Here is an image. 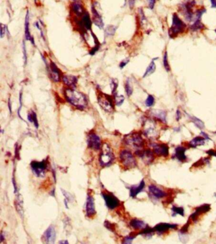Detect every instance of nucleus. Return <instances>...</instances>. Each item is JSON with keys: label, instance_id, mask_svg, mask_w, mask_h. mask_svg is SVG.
<instances>
[{"label": "nucleus", "instance_id": "obj_1", "mask_svg": "<svg viewBox=\"0 0 216 244\" xmlns=\"http://www.w3.org/2000/svg\"><path fill=\"white\" fill-rule=\"evenodd\" d=\"M65 96L69 103L80 110L84 109L88 105L86 97L81 92L68 88L65 91Z\"/></svg>", "mask_w": 216, "mask_h": 244}, {"label": "nucleus", "instance_id": "obj_2", "mask_svg": "<svg viewBox=\"0 0 216 244\" xmlns=\"http://www.w3.org/2000/svg\"><path fill=\"white\" fill-rule=\"evenodd\" d=\"M186 25L176 13H174L172 16V23L171 27L169 29V36L171 38L176 37L178 34L183 33Z\"/></svg>", "mask_w": 216, "mask_h": 244}, {"label": "nucleus", "instance_id": "obj_3", "mask_svg": "<svg viewBox=\"0 0 216 244\" xmlns=\"http://www.w3.org/2000/svg\"><path fill=\"white\" fill-rule=\"evenodd\" d=\"M114 160V155L111 148L107 143H105L102 147V152L99 155V164L103 167L109 166Z\"/></svg>", "mask_w": 216, "mask_h": 244}, {"label": "nucleus", "instance_id": "obj_4", "mask_svg": "<svg viewBox=\"0 0 216 244\" xmlns=\"http://www.w3.org/2000/svg\"><path fill=\"white\" fill-rule=\"evenodd\" d=\"M124 141L126 145L140 150L144 147L145 141L141 135L138 132L131 133L126 135L124 138Z\"/></svg>", "mask_w": 216, "mask_h": 244}, {"label": "nucleus", "instance_id": "obj_5", "mask_svg": "<svg viewBox=\"0 0 216 244\" xmlns=\"http://www.w3.org/2000/svg\"><path fill=\"white\" fill-rule=\"evenodd\" d=\"M195 5V0H188L180 5V11L188 22L194 20L195 12H193V8Z\"/></svg>", "mask_w": 216, "mask_h": 244}, {"label": "nucleus", "instance_id": "obj_6", "mask_svg": "<svg viewBox=\"0 0 216 244\" xmlns=\"http://www.w3.org/2000/svg\"><path fill=\"white\" fill-rule=\"evenodd\" d=\"M119 159L123 166L127 169L134 168L137 166V161L134 156L129 150H124L121 151Z\"/></svg>", "mask_w": 216, "mask_h": 244}, {"label": "nucleus", "instance_id": "obj_7", "mask_svg": "<svg viewBox=\"0 0 216 244\" xmlns=\"http://www.w3.org/2000/svg\"><path fill=\"white\" fill-rule=\"evenodd\" d=\"M98 102L104 111L108 112H112L114 106L111 97L104 93H100L98 96Z\"/></svg>", "mask_w": 216, "mask_h": 244}, {"label": "nucleus", "instance_id": "obj_8", "mask_svg": "<svg viewBox=\"0 0 216 244\" xmlns=\"http://www.w3.org/2000/svg\"><path fill=\"white\" fill-rule=\"evenodd\" d=\"M136 155L142 159L146 164H152L154 159H155V156H154L153 151L151 150L150 149H145V150H138L135 152Z\"/></svg>", "mask_w": 216, "mask_h": 244}, {"label": "nucleus", "instance_id": "obj_9", "mask_svg": "<svg viewBox=\"0 0 216 244\" xmlns=\"http://www.w3.org/2000/svg\"><path fill=\"white\" fill-rule=\"evenodd\" d=\"M30 167L37 176H42L44 175L45 170L47 168V162L45 160L41 162L33 161L30 164Z\"/></svg>", "mask_w": 216, "mask_h": 244}, {"label": "nucleus", "instance_id": "obj_10", "mask_svg": "<svg viewBox=\"0 0 216 244\" xmlns=\"http://www.w3.org/2000/svg\"><path fill=\"white\" fill-rule=\"evenodd\" d=\"M103 197L105 201L106 206L110 209H114L119 206L120 201L114 195L110 193H103Z\"/></svg>", "mask_w": 216, "mask_h": 244}, {"label": "nucleus", "instance_id": "obj_11", "mask_svg": "<svg viewBox=\"0 0 216 244\" xmlns=\"http://www.w3.org/2000/svg\"><path fill=\"white\" fill-rule=\"evenodd\" d=\"M88 146L89 148L98 150L102 148V142L99 137L95 133H91L88 136L87 139Z\"/></svg>", "mask_w": 216, "mask_h": 244}, {"label": "nucleus", "instance_id": "obj_12", "mask_svg": "<svg viewBox=\"0 0 216 244\" xmlns=\"http://www.w3.org/2000/svg\"><path fill=\"white\" fill-rule=\"evenodd\" d=\"M154 154L159 156L167 157L169 154V146L165 143H153L152 145Z\"/></svg>", "mask_w": 216, "mask_h": 244}, {"label": "nucleus", "instance_id": "obj_13", "mask_svg": "<svg viewBox=\"0 0 216 244\" xmlns=\"http://www.w3.org/2000/svg\"><path fill=\"white\" fill-rule=\"evenodd\" d=\"M56 239V232L55 227L50 226L45 231L43 235V240L46 243H53Z\"/></svg>", "mask_w": 216, "mask_h": 244}, {"label": "nucleus", "instance_id": "obj_14", "mask_svg": "<svg viewBox=\"0 0 216 244\" xmlns=\"http://www.w3.org/2000/svg\"><path fill=\"white\" fill-rule=\"evenodd\" d=\"M144 135L148 138H155L157 136V132L156 131L155 125L153 121H147L145 124Z\"/></svg>", "mask_w": 216, "mask_h": 244}, {"label": "nucleus", "instance_id": "obj_15", "mask_svg": "<svg viewBox=\"0 0 216 244\" xmlns=\"http://www.w3.org/2000/svg\"><path fill=\"white\" fill-rule=\"evenodd\" d=\"M211 210V205L210 204H204L201 206L198 207L195 211L190 216V219L192 220L193 221H197L200 215H201L205 212H209Z\"/></svg>", "mask_w": 216, "mask_h": 244}, {"label": "nucleus", "instance_id": "obj_16", "mask_svg": "<svg viewBox=\"0 0 216 244\" xmlns=\"http://www.w3.org/2000/svg\"><path fill=\"white\" fill-rule=\"evenodd\" d=\"M47 68L48 69V72L51 80L55 83L59 82L60 80V73L59 69L55 63L51 62L50 67Z\"/></svg>", "mask_w": 216, "mask_h": 244}, {"label": "nucleus", "instance_id": "obj_17", "mask_svg": "<svg viewBox=\"0 0 216 244\" xmlns=\"http://www.w3.org/2000/svg\"><path fill=\"white\" fill-rule=\"evenodd\" d=\"M86 215L89 217H91L96 214L94 199L91 195H88L86 203Z\"/></svg>", "mask_w": 216, "mask_h": 244}, {"label": "nucleus", "instance_id": "obj_18", "mask_svg": "<svg viewBox=\"0 0 216 244\" xmlns=\"http://www.w3.org/2000/svg\"><path fill=\"white\" fill-rule=\"evenodd\" d=\"M148 190L150 194L157 199L164 198L167 196V193L162 189L154 185H150L148 186Z\"/></svg>", "mask_w": 216, "mask_h": 244}, {"label": "nucleus", "instance_id": "obj_19", "mask_svg": "<svg viewBox=\"0 0 216 244\" xmlns=\"http://www.w3.org/2000/svg\"><path fill=\"white\" fill-rule=\"evenodd\" d=\"M177 227V225L176 224H170V223H162L157 225L153 228L155 232H158L159 233H163L169 229H176Z\"/></svg>", "mask_w": 216, "mask_h": 244}, {"label": "nucleus", "instance_id": "obj_20", "mask_svg": "<svg viewBox=\"0 0 216 244\" xmlns=\"http://www.w3.org/2000/svg\"><path fill=\"white\" fill-rule=\"evenodd\" d=\"M186 150V148L183 146H179L176 147L174 157H175L176 159H177L180 162H185L187 159V157L186 154H185Z\"/></svg>", "mask_w": 216, "mask_h": 244}, {"label": "nucleus", "instance_id": "obj_21", "mask_svg": "<svg viewBox=\"0 0 216 244\" xmlns=\"http://www.w3.org/2000/svg\"><path fill=\"white\" fill-rule=\"evenodd\" d=\"M92 16H93V17H92V21H93L94 23L99 29H103L104 26V23L102 19V17L100 16V15L98 13L97 10L95 9V7L93 6H92Z\"/></svg>", "mask_w": 216, "mask_h": 244}, {"label": "nucleus", "instance_id": "obj_22", "mask_svg": "<svg viewBox=\"0 0 216 244\" xmlns=\"http://www.w3.org/2000/svg\"><path fill=\"white\" fill-rule=\"evenodd\" d=\"M145 186V183L143 179L138 186L136 185L132 186L130 188V196L131 197L135 198L137 195L143 190Z\"/></svg>", "mask_w": 216, "mask_h": 244}, {"label": "nucleus", "instance_id": "obj_23", "mask_svg": "<svg viewBox=\"0 0 216 244\" xmlns=\"http://www.w3.org/2000/svg\"><path fill=\"white\" fill-rule=\"evenodd\" d=\"M150 114L155 119L164 123L166 122V112L164 111H162V110H152L150 111Z\"/></svg>", "mask_w": 216, "mask_h": 244}, {"label": "nucleus", "instance_id": "obj_24", "mask_svg": "<svg viewBox=\"0 0 216 244\" xmlns=\"http://www.w3.org/2000/svg\"><path fill=\"white\" fill-rule=\"evenodd\" d=\"M25 37L27 41H30L31 43L34 44V41L33 37L30 35L29 30V11L27 12L26 18H25Z\"/></svg>", "mask_w": 216, "mask_h": 244}, {"label": "nucleus", "instance_id": "obj_25", "mask_svg": "<svg viewBox=\"0 0 216 244\" xmlns=\"http://www.w3.org/2000/svg\"><path fill=\"white\" fill-rule=\"evenodd\" d=\"M16 199L15 200V206L16 208L17 211L19 212V214L23 217L24 216V208H23V200L22 198L21 195L18 193V192L16 193Z\"/></svg>", "mask_w": 216, "mask_h": 244}, {"label": "nucleus", "instance_id": "obj_26", "mask_svg": "<svg viewBox=\"0 0 216 244\" xmlns=\"http://www.w3.org/2000/svg\"><path fill=\"white\" fill-rule=\"evenodd\" d=\"M130 226L136 230H143L148 226L144 221L138 219H133L130 221Z\"/></svg>", "mask_w": 216, "mask_h": 244}, {"label": "nucleus", "instance_id": "obj_27", "mask_svg": "<svg viewBox=\"0 0 216 244\" xmlns=\"http://www.w3.org/2000/svg\"><path fill=\"white\" fill-rule=\"evenodd\" d=\"M62 80L64 84L69 86V87H75L77 82H78L77 77L71 75H66L63 76Z\"/></svg>", "mask_w": 216, "mask_h": 244}, {"label": "nucleus", "instance_id": "obj_28", "mask_svg": "<svg viewBox=\"0 0 216 244\" xmlns=\"http://www.w3.org/2000/svg\"><path fill=\"white\" fill-rule=\"evenodd\" d=\"M205 143V139L204 137L196 136L189 142V146L192 148H197L198 146L204 145Z\"/></svg>", "mask_w": 216, "mask_h": 244}, {"label": "nucleus", "instance_id": "obj_29", "mask_svg": "<svg viewBox=\"0 0 216 244\" xmlns=\"http://www.w3.org/2000/svg\"><path fill=\"white\" fill-rule=\"evenodd\" d=\"M82 25L87 30H90L91 28V20L90 19L89 15L88 13H84L82 15V21H81Z\"/></svg>", "mask_w": 216, "mask_h": 244}, {"label": "nucleus", "instance_id": "obj_30", "mask_svg": "<svg viewBox=\"0 0 216 244\" xmlns=\"http://www.w3.org/2000/svg\"><path fill=\"white\" fill-rule=\"evenodd\" d=\"M153 60H152L150 62V64L148 66L147 69H146V71H145V74H144V75L143 76V78L147 77V76H149L151 74H153L154 72H155V70H156V65H155V62H154Z\"/></svg>", "mask_w": 216, "mask_h": 244}, {"label": "nucleus", "instance_id": "obj_31", "mask_svg": "<svg viewBox=\"0 0 216 244\" xmlns=\"http://www.w3.org/2000/svg\"><path fill=\"white\" fill-rule=\"evenodd\" d=\"M187 115H188V116L189 117L190 119H191V121L195 124V125L196 126H197L198 128H199V129H202L204 128L205 124H204V122H203L202 120H200V119H198V118H197V117H195V116H190L189 114H187Z\"/></svg>", "mask_w": 216, "mask_h": 244}, {"label": "nucleus", "instance_id": "obj_32", "mask_svg": "<svg viewBox=\"0 0 216 244\" xmlns=\"http://www.w3.org/2000/svg\"><path fill=\"white\" fill-rule=\"evenodd\" d=\"M27 119H28L29 122L34 123L35 127L36 128H38V127H39V123H38V121H37V115L35 113V112H34L33 111H30L28 114Z\"/></svg>", "mask_w": 216, "mask_h": 244}, {"label": "nucleus", "instance_id": "obj_33", "mask_svg": "<svg viewBox=\"0 0 216 244\" xmlns=\"http://www.w3.org/2000/svg\"><path fill=\"white\" fill-rule=\"evenodd\" d=\"M205 28L204 25L202 23L201 20H197L195 21H194L193 23L190 26V29L192 30V31H197V30H202L203 29Z\"/></svg>", "mask_w": 216, "mask_h": 244}, {"label": "nucleus", "instance_id": "obj_34", "mask_svg": "<svg viewBox=\"0 0 216 244\" xmlns=\"http://www.w3.org/2000/svg\"><path fill=\"white\" fill-rule=\"evenodd\" d=\"M72 9L73 12L78 15H81L84 13L82 6L78 2H75L72 5Z\"/></svg>", "mask_w": 216, "mask_h": 244}, {"label": "nucleus", "instance_id": "obj_35", "mask_svg": "<svg viewBox=\"0 0 216 244\" xmlns=\"http://www.w3.org/2000/svg\"><path fill=\"white\" fill-rule=\"evenodd\" d=\"M61 192H62V194L64 195V196L65 197V207L68 209V207L67 202H73L74 199V197H73V196H72L71 193H69L67 192V191L64 190V189L61 188Z\"/></svg>", "mask_w": 216, "mask_h": 244}, {"label": "nucleus", "instance_id": "obj_36", "mask_svg": "<svg viewBox=\"0 0 216 244\" xmlns=\"http://www.w3.org/2000/svg\"><path fill=\"white\" fill-rule=\"evenodd\" d=\"M172 216H175L177 214H179L182 216H184V210L183 207L173 206L172 207Z\"/></svg>", "mask_w": 216, "mask_h": 244}, {"label": "nucleus", "instance_id": "obj_37", "mask_svg": "<svg viewBox=\"0 0 216 244\" xmlns=\"http://www.w3.org/2000/svg\"><path fill=\"white\" fill-rule=\"evenodd\" d=\"M117 29V27L115 26H113V25L108 26L105 29L106 35L109 36H113L115 33V31H116Z\"/></svg>", "mask_w": 216, "mask_h": 244}, {"label": "nucleus", "instance_id": "obj_38", "mask_svg": "<svg viewBox=\"0 0 216 244\" xmlns=\"http://www.w3.org/2000/svg\"><path fill=\"white\" fill-rule=\"evenodd\" d=\"M125 90H126V93L127 94V95L128 97H130L131 94H133V87H132V86H131V83H130V81H129V79H127V80L126 81Z\"/></svg>", "mask_w": 216, "mask_h": 244}, {"label": "nucleus", "instance_id": "obj_39", "mask_svg": "<svg viewBox=\"0 0 216 244\" xmlns=\"http://www.w3.org/2000/svg\"><path fill=\"white\" fill-rule=\"evenodd\" d=\"M124 99H125L123 95H118L117 94L114 95L115 103L117 106H120L123 103H124Z\"/></svg>", "mask_w": 216, "mask_h": 244}, {"label": "nucleus", "instance_id": "obj_40", "mask_svg": "<svg viewBox=\"0 0 216 244\" xmlns=\"http://www.w3.org/2000/svg\"><path fill=\"white\" fill-rule=\"evenodd\" d=\"M163 64H164V69H165L166 71L167 72L170 71L171 67H170V65H169V62H168V56H167V51H165L164 53V58H163Z\"/></svg>", "mask_w": 216, "mask_h": 244}, {"label": "nucleus", "instance_id": "obj_41", "mask_svg": "<svg viewBox=\"0 0 216 244\" xmlns=\"http://www.w3.org/2000/svg\"><path fill=\"white\" fill-rule=\"evenodd\" d=\"M117 86H118V80H116V79H113L111 81V89L113 96L115 94H117L116 91L117 89Z\"/></svg>", "mask_w": 216, "mask_h": 244}, {"label": "nucleus", "instance_id": "obj_42", "mask_svg": "<svg viewBox=\"0 0 216 244\" xmlns=\"http://www.w3.org/2000/svg\"><path fill=\"white\" fill-rule=\"evenodd\" d=\"M154 103H155V98H154V97L152 95L150 94V95L148 96V98H146L145 101V105L148 107H150L153 105Z\"/></svg>", "mask_w": 216, "mask_h": 244}, {"label": "nucleus", "instance_id": "obj_43", "mask_svg": "<svg viewBox=\"0 0 216 244\" xmlns=\"http://www.w3.org/2000/svg\"><path fill=\"white\" fill-rule=\"evenodd\" d=\"M105 226L107 228L108 230H110L112 232H114V230L115 229V225L112 223H110V222H109V221H106L105 222Z\"/></svg>", "mask_w": 216, "mask_h": 244}, {"label": "nucleus", "instance_id": "obj_44", "mask_svg": "<svg viewBox=\"0 0 216 244\" xmlns=\"http://www.w3.org/2000/svg\"><path fill=\"white\" fill-rule=\"evenodd\" d=\"M6 26L3 23H1V32H0V36L2 38H3L4 36L6 35Z\"/></svg>", "mask_w": 216, "mask_h": 244}, {"label": "nucleus", "instance_id": "obj_45", "mask_svg": "<svg viewBox=\"0 0 216 244\" xmlns=\"http://www.w3.org/2000/svg\"><path fill=\"white\" fill-rule=\"evenodd\" d=\"M135 238V236H128V237H126V238L124 239V241H123V243H131V242H133V240Z\"/></svg>", "mask_w": 216, "mask_h": 244}, {"label": "nucleus", "instance_id": "obj_46", "mask_svg": "<svg viewBox=\"0 0 216 244\" xmlns=\"http://www.w3.org/2000/svg\"><path fill=\"white\" fill-rule=\"evenodd\" d=\"M22 50H23V54H24V64H27V53H26V44L25 42H23L22 45Z\"/></svg>", "mask_w": 216, "mask_h": 244}, {"label": "nucleus", "instance_id": "obj_47", "mask_svg": "<svg viewBox=\"0 0 216 244\" xmlns=\"http://www.w3.org/2000/svg\"><path fill=\"white\" fill-rule=\"evenodd\" d=\"M148 2V8L152 10L153 9L154 6H155V0H147Z\"/></svg>", "mask_w": 216, "mask_h": 244}, {"label": "nucleus", "instance_id": "obj_48", "mask_svg": "<svg viewBox=\"0 0 216 244\" xmlns=\"http://www.w3.org/2000/svg\"><path fill=\"white\" fill-rule=\"evenodd\" d=\"M129 62V58H126V59H125V60H122L120 63V65H119V67H120V69H123L124 68L127 64H128V62Z\"/></svg>", "mask_w": 216, "mask_h": 244}, {"label": "nucleus", "instance_id": "obj_49", "mask_svg": "<svg viewBox=\"0 0 216 244\" xmlns=\"http://www.w3.org/2000/svg\"><path fill=\"white\" fill-rule=\"evenodd\" d=\"M207 154H209L211 156H215L216 157V150H209L207 151Z\"/></svg>", "mask_w": 216, "mask_h": 244}, {"label": "nucleus", "instance_id": "obj_50", "mask_svg": "<svg viewBox=\"0 0 216 244\" xmlns=\"http://www.w3.org/2000/svg\"><path fill=\"white\" fill-rule=\"evenodd\" d=\"M181 117V113L179 110H177L176 111V120L178 121Z\"/></svg>", "mask_w": 216, "mask_h": 244}, {"label": "nucleus", "instance_id": "obj_51", "mask_svg": "<svg viewBox=\"0 0 216 244\" xmlns=\"http://www.w3.org/2000/svg\"><path fill=\"white\" fill-rule=\"evenodd\" d=\"M128 2H129V5L130 8L131 9H133L134 4H135L136 0H128Z\"/></svg>", "mask_w": 216, "mask_h": 244}, {"label": "nucleus", "instance_id": "obj_52", "mask_svg": "<svg viewBox=\"0 0 216 244\" xmlns=\"http://www.w3.org/2000/svg\"><path fill=\"white\" fill-rule=\"evenodd\" d=\"M200 135H201L202 136H203V137H204L205 140H210V138H209V135H208L207 134L205 133V132L202 131V132H201V134H200Z\"/></svg>", "mask_w": 216, "mask_h": 244}, {"label": "nucleus", "instance_id": "obj_53", "mask_svg": "<svg viewBox=\"0 0 216 244\" xmlns=\"http://www.w3.org/2000/svg\"><path fill=\"white\" fill-rule=\"evenodd\" d=\"M212 8H216V0H210Z\"/></svg>", "mask_w": 216, "mask_h": 244}, {"label": "nucleus", "instance_id": "obj_54", "mask_svg": "<svg viewBox=\"0 0 216 244\" xmlns=\"http://www.w3.org/2000/svg\"><path fill=\"white\" fill-rule=\"evenodd\" d=\"M4 239H5V237L3 236V233H2V234H1V242H2L3 241Z\"/></svg>", "mask_w": 216, "mask_h": 244}, {"label": "nucleus", "instance_id": "obj_55", "mask_svg": "<svg viewBox=\"0 0 216 244\" xmlns=\"http://www.w3.org/2000/svg\"><path fill=\"white\" fill-rule=\"evenodd\" d=\"M59 243H68V242L67 241H66V240H61V241H60Z\"/></svg>", "mask_w": 216, "mask_h": 244}, {"label": "nucleus", "instance_id": "obj_56", "mask_svg": "<svg viewBox=\"0 0 216 244\" xmlns=\"http://www.w3.org/2000/svg\"><path fill=\"white\" fill-rule=\"evenodd\" d=\"M9 109H10V113H12V108H11V105H10V99H9Z\"/></svg>", "mask_w": 216, "mask_h": 244}, {"label": "nucleus", "instance_id": "obj_57", "mask_svg": "<svg viewBox=\"0 0 216 244\" xmlns=\"http://www.w3.org/2000/svg\"><path fill=\"white\" fill-rule=\"evenodd\" d=\"M74 1H75V2H78V1H79V0H74Z\"/></svg>", "mask_w": 216, "mask_h": 244}, {"label": "nucleus", "instance_id": "obj_58", "mask_svg": "<svg viewBox=\"0 0 216 244\" xmlns=\"http://www.w3.org/2000/svg\"><path fill=\"white\" fill-rule=\"evenodd\" d=\"M215 33H216V29H215Z\"/></svg>", "mask_w": 216, "mask_h": 244}, {"label": "nucleus", "instance_id": "obj_59", "mask_svg": "<svg viewBox=\"0 0 216 244\" xmlns=\"http://www.w3.org/2000/svg\"><path fill=\"white\" fill-rule=\"evenodd\" d=\"M215 133H216V132H215Z\"/></svg>", "mask_w": 216, "mask_h": 244}]
</instances>
